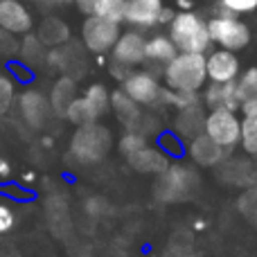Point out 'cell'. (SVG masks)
I'll return each instance as SVG.
<instances>
[{
  "mask_svg": "<svg viewBox=\"0 0 257 257\" xmlns=\"http://www.w3.org/2000/svg\"><path fill=\"white\" fill-rule=\"evenodd\" d=\"M163 77L167 88L174 90H201L208 79L205 54L201 52H176L163 66Z\"/></svg>",
  "mask_w": 257,
  "mask_h": 257,
  "instance_id": "1",
  "label": "cell"
},
{
  "mask_svg": "<svg viewBox=\"0 0 257 257\" xmlns=\"http://www.w3.org/2000/svg\"><path fill=\"white\" fill-rule=\"evenodd\" d=\"M169 39L178 52H201L205 54L212 45L208 32V21L196 12L174 14L169 23Z\"/></svg>",
  "mask_w": 257,
  "mask_h": 257,
  "instance_id": "2",
  "label": "cell"
},
{
  "mask_svg": "<svg viewBox=\"0 0 257 257\" xmlns=\"http://www.w3.org/2000/svg\"><path fill=\"white\" fill-rule=\"evenodd\" d=\"M196 190H199V176L194 169L183 167V165H172V167L167 165L158 174L154 194L165 203H176V201L190 199Z\"/></svg>",
  "mask_w": 257,
  "mask_h": 257,
  "instance_id": "3",
  "label": "cell"
},
{
  "mask_svg": "<svg viewBox=\"0 0 257 257\" xmlns=\"http://www.w3.org/2000/svg\"><path fill=\"white\" fill-rule=\"evenodd\" d=\"M111 149V133L106 126H99L95 122L81 124L72 136L70 151L79 163H97Z\"/></svg>",
  "mask_w": 257,
  "mask_h": 257,
  "instance_id": "4",
  "label": "cell"
},
{
  "mask_svg": "<svg viewBox=\"0 0 257 257\" xmlns=\"http://www.w3.org/2000/svg\"><path fill=\"white\" fill-rule=\"evenodd\" d=\"M210 41L221 45L223 50H244L250 43V27L237 16H226V14H214L208 21Z\"/></svg>",
  "mask_w": 257,
  "mask_h": 257,
  "instance_id": "5",
  "label": "cell"
},
{
  "mask_svg": "<svg viewBox=\"0 0 257 257\" xmlns=\"http://www.w3.org/2000/svg\"><path fill=\"white\" fill-rule=\"evenodd\" d=\"M120 34H122L120 23L108 21V18L86 16L84 25H81V39H84V45L95 54L108 52Z\"/></svg>",
  "mask_w": 257,
  "mask_h": 257,
  "instance_id": "6",
  "label": "cell"
},
{
  "mask_svg": "<svg viewBox=\"0 0 257 257\" xmlns=\"http://www.w3.org/2000/svg\"><path fill=\"white\" fill-rule=\"evenodd\" d=\"M203 131L226 151L239 145V120H237L235 111H221V108L210 111V115H205Z\"/></svg>",
  "mask_w": 257,
  "mask_h": 257,
  "instance_id": "7",
  "label": "cell"
},
{
  "mask_svg": "<svg viewBox=\"0 0 257 257\" xmlns=\"http://www.w3.org/2000/svg\"><path fill=\"white\" fill-rule=\"evenodd\" d=\"M122 90H124L136 104H145V106H156V104H160L158 79L145 70L128 72L124 79H122Z\"/></svg>",
  "mask_w": 257,
  "mask_h": 257,
  "instance_id": "8",
  "label": "cell"
},
{
  "mask_svg": "<svg viewBox=\"0 0 257 257\" xmlns=\"http://www.w3.org/2000/svg\"><path fill=\"white\" fill-rule=\"evenodd\" d=\"M0 27L9 34H27L34 27V18L21 0H0Z\"/></svg>",
  "mask_w": 257,
  "mask_h": 257,
  "instance_id": "9",
  "label": "cell"
},
{
  "mask_svg": "<svg viewBox=\"0 0 257 257\" xmlns=\"http://www.w3.org/2000/svg\"><path fill=\"white\" fill-rule=\"evenodd\" d=\"M145 36L140 32H124L117 36V41L113 43V61L124 63V66L133 68L138 63L145 61Z\"/></svg>",
  "mask_w": 257,
  "mask_h": 257,
  "instance_id": "10",
  "label": "cell"
},
{
  "mask_svg": "<svg viewBox=\"0 0 257 257\" xmlns=\"http://www.w3.org/2000/svg\"><path fill=\"white\" fill-rule=\"evenodd\" d=\"M201 104L214 108H221V111H237L241 104L239 95H237V84L232 81H210V86L203 90V97Z\"/></svg>",
  "mask_w": 257,
  "mask_h": 257,
  "instance_id": "11",
  "label": "cell"
},
{
  "mask_svg": "<svg viewBox=\"0 0 257 257\" xmlns=\"http://www.w3.org/2000/svg\"><path fill=\"white\" fill-rule=\"evenodd\" d=\"M163 9V0H124V21L133 27L158 25V14Z\"/></svg>",
  "mask_w": 257,
  "mask_h": 257,
  "instance_id": "12",
  "label": "cell"
},
{
  "mask_svg": "<svg viewBox=\"0 0 257 257\" xmlns=\"http://www.w3.org/2000/svg\"><path fill=\"white\" fill-rule=\"evenodd\" d=\"M205 72L210 81H232L239 75V59L232 50H217L205 59Z\"/></svg>",
  "mask_w": 257,
  "mask_h": 257,
  "instance_id": "13",
  "label": "cell"
},
{
  "mask_svg": "<svg viewBox=\"0 0 257 257\" xmlns=\"http://www.w3.org/2000/svg\"><path fill=\"white\" fill-rule=\"evenodd\" d=\"M18 108H21V115L27 124L34 128H41L48 122L50 108L52 106H50V102L41 93H36V90H25V93L21 95V99H18Z\"/></svg>",
  "mask_w": 257,
  "mask_h": 257,
  "instance_id": "14",
  "label": "cell"
},
{
  "mask_svg": "<svg viewBox=\"0 0 257 257\" xmlns=\"http://www.w3.org/2000/svg\"><path fill=\"white\" fill-rule=\"evenodd\" d=\"M190 156L199 165H203V167H214V165H219L223 158H226V149H223L221 145H217V142L203 131L196 138H192Z\"/></svg>",
  "mask_w": 257,
  "mask_h": 257,
  "instance_id": "15",
  "label": "cell"
},
{
  "mask_svg": "<svg viewBox=\"0 0 257 257\" xmlns=\"http://www.w3.org/2000/svg\"><path fill=\"white\" fill-rule=\"evenodd\" d=\"M84 16H99L108 21H124V0H72Z\"/></svg>",
  "mask_w": 257,
  "mask_h": 257,
  "instance_id": "16",
  "label": "cell"
},
{
  "mask_svg": "<svg viewBox=\"0 0 257 257\" xmlns=\"http://www.w3.org/2000/svg\"><path fill=\"white\" fill-rule=\"evenodd\" d=\"M205 128V113H203V106L199 104H192V106H185L181 108L176 117V133L178 138H196L199 133H203Z\"/></svg>",
  "mask_w": 257,
  "mask_h": 257,
  "instance_id": "17",
  "label": "cell"
},
{
  "mask_svg": "<svg viewBox=\"0 0 257 257\" xmlns=\"http://www.w3.org/2000/svg\"><path fill=\"white\" fill-rule=\"evenodd\" d=\"M128 163L142 174H160L169 165V158L163 149H154V147H142L138 154L128 158Z\"/></svg>",
  "mask_w": 257,
  "mask_h": 257,
  "instance_id": "18",
  "label": "cell"
},
{
  "mask_svg": "<svg viewBox=\"0 0 257 257\" xmlns=\"http://www.w3.org/2000/svg\"><path fill=\"white\" fill-rule=\"evenodd\" d=\"M108 102H111L113 111L117 113L120 122L126 128H136L138 122H140V104H136L131 97L124 93V90H115V93H108Z\"/></svg>",
  "mask_w": 257,
  "mask_h": 257,
  "instance_id": "19",
  "label": "cell"
},
{
  "mask_svg": "<svg viewBox=\"0 0 257 257\" xmlns=\"http://www.w3.org/2000/svg\"><path fill=\"white\" fill-rule=\"evenodd\" d=\"M176 45L172 43V39L165 34L151 36V39L145 41V61L149 63H158V66H165L169 59L176 54Z\"/></svg>",
  "mask_w": 257,
  "mask_h": 257,
  "instance_id": "20",
  "label": "cell"
},
{
  "mask_svg": "<svg viewBox=\"0 0 257 257\" xmlns=\"http://www.w3.org/2000/svg\"><path fill=\"white\" fill-rule=\"evenodd\" d=\"M75 93H77L75 79H72V77H61V79L54 84L52 95H50V106H52V111L63 115L66 106L75 99Z\"/></svg>",
  "mask_w": 257,
  "mask_h": 257,
  "instance_id": "21",
  "label": "cell"
},
{
  "mask_svg": "<svg viewBox=\"0 0 257 257\" xmlns=\"http://www.w3.org/2000/svg\"><path fill=\"white\" fill-rule=\"evenodd\" d=\"M63 115L68 117V120L72 122V124L81 126V124H90V122L97 120V111H95L93 106H90V102L86 97H75L70 104L66 106V111H63Z\"/></svg>",
  "mask_w": 257,
  "mask_h": 257,
  "instance_id": "22",
  "label": "cell"
},
{
  "mask_svg": "<svg viewBox=\"0 0 257 257\" xmlns=\"http://www.w3.org/2000/svg\"><path fill=\"white\" fill-rule=\"evenodd\" d=\"M68 39V25L59 18H45L39 27V41L43 45H61Z\"/></svg>",
  "mask_w": 257,
  "mask_h": 257,
  "instance_id": "23",
  "label": "cell"
},
{
  "mask_svg": "<svg viewBox=\"0 0 257 257\" xmlns=\"http://www.w3.org/2000/svg\"><path fill=\"white\" fill-rule=\"evenodd\" d=\"M18 52L27 66H36V63L45 61V45L39 41V36H32L30 32L25 34V41L18 45Z\"/></svg>",
  "mask_w": 257,
  "mask_h": 257,
  "instance_id": "24",
  "label": "cell"
},
{
  "mask_svg": "<svg viewBox=\"0 0 257 257\" xmlns=\"http://www.w3.org/2000/svg\"><path fill=\"white\" fill-rule=\"evenodd\" d=\"M160 102L172 104L176 108H185L192 104H199L201 97L196 90H174V88H160Z\"/></svg>",
  "mask_w": 257,
  "mask_h": 257,
  "instance_id": "25",
  "label": "cell"
},
{
  "mask_svg": "<svg viewBox=\"0 0 257 257\" xmlns=\"http://www.w3.org/2000/svg\"><path fill=\"white\" fill-rule=\"evenodd\" d=\"M239 145L246 154H257V117H244L239 122Z\"/></svg>",
  "mask_w": 257,
  "mask_h": 257,
  "instance_id": "26",
  "label": "cell"
},
{
  "mask_svg": "<svg viewBox=\"0 0 257 257\" xmlns=\"http://www.w3.org/2000/svg\"><path fill=\"white\" fill-rule=\"evenodd\" d=\"M257 12V0H219L214 14H226V16H241V14Z\"/></svg>",
  "mask_w": 257,
  "mask_h": 257,
  "instance_id": "27",
  "label": "cell"
},
{
  "mask_svg": "<svg viewBox=\"0 0 257 257\" xmlns=\"http://www.w3.org/2000/svg\"><path fill=\"white\" fill-rule=\"evenodd\" d=\"M86 99L90 102V106L97 111V115H102V113L108 111V106H111V102H108V90L104 88L102 84H93L88 88V93L84 95Z\"/></svg>",
  "mask_w": 257,
  "mask_h": 257,
  "instance_id": "28",
  "label": "cell"
},
{
  "mask_svg": "<svg viewBox=\"0 0 257 257\" xmlns=\"http://www.w3.org/2000/svg\"><path fill=\"white\" fill-rule=\"evenodd\" d=\"M235 84H237V95H239V99H246V97H250V95H255L257 93V68H248Z\"/></svg>",
  "mask_w": 257,
  "mask_h": 257,
  "instance_id": "29",
  "label": "cell"
},
{
  "mask_svg": "<svg viewBox=\"0 0 257 257\" xmlns=\"http://www.w3.org/2000/svg\"><path fill=\"white\" fill-rule=\"evenodd\" d=\"M14 106V79L7 75H0V117L9 113Z\"/></svg>",
  "mask_w": 257,
  "mask_h": 257,
  "instance_id": "30",
  "label": "cell"
},
{
  "mask_svg": "<svg viewBox=\"0 0 257 257\" xmlns=\"http://www.w3.org/2000/svg\"><path fill=\"white\" fill-rule=\"evenodd\" d=\"M142 147H147V138L138 131H128L126 136L120 140V151L126 156V158H131L133 154H138Z\"/></svg>",
  "mask_w": 257,
  "mask_h": 257,
  "instance_id": "31",
  "label": "cell"
},
{
  "mask_svg": "<svg viewBox=\"0 0 257 257\" xmlns=\"http://www.w3.org/2000/svg\"><path fill=\"white\" fill-rule=\"evenodd\" d=\"M14 221H16V217H14V210L9 208V205L0 203V235H5V232L12 230Z\"/></svg>",
  "mask_w": 257,
  "mask_h": 257,
  "instance_id": "32",
  "label": "cell"
},
{
  "mask_svg": "<svg viewBox=\"0 0 257 257\" xmlns=\"http://www.w3.org/2000/svg\"><path fill=\"white\" fill-rule=\"evenodd\" d=\"M18 52V43L14 41V34L0 27V54H14Z\"/></svg>",
  "mask_w": 257,
  "mask_h": 257,
  "instance_id": "33",
  "label": "cell"
},
{
  "mask_svg": "<svg viewBox=\"0 0 257 257\" xmlns=\"http://www.w3.org/2000/svg\"><path fill=\"white\" fill-rule=\"evenodd\" d=\"M239 108L244 111L246 117H257V93L250 95V97H246V99H241Z\"/></svg>",
  "mask_w": 257,
  "mask_h": 257,
  "instance_id": "34",
  "label": "cell"
},
{
  "mask_svg": "<svg viewBox=\"0 0 257 257\" xmlns=\"http://www.w3.org/2000/svg\"><path fill=\"white\" fill-rule=\"evenodd\" d=\"M131 72V68L128 66H124V63H117V61H113V66H111V75L113 77H117V79H124V77Z\"/></svg>",
  "mask_w": 257,
  "mask_h": 257,
  "instance_id": "35",
  "label": "cell"
},
{
  "mask_svg": "<svg viewBox=\"0 0 257 257\" xmlns=\"http://www.w3.org/2000/svg\"><path fill=\"white\" fill-rule=\"evenodd\" d=\"M172 18H174V9H160V14H158V23H165V25H169L172 23Z\"/></svg>",
  "mask_w": 257,
  "mask_h": 257,
  "instance_id": "36",
  "label": "cell"
},
{
  "mask_svg": "<svg viewBox=\"0 0 257 257\" xmlns=\"http://www.w3.org/2000/svg\"><path fill=\"white\" fill-rule=\"evenodd\" d=\"M9 172H12V167H9V163L5 158H0V178H7Z\"/></svg>",
  "mask_w": 257,
  "mask_h": 257,
  "instance_id": "37",
  "label": "cell"
},
{
  "mask_svg": "<svg viewBox=\"0 0 257 257\" xmlns=\"http://www.w3.org/2000/svg\"><path fill=\"white\" fill-rule=\"evenodd\" d=\"M39 3H43V5H66V3H70V0H39Z\"/></svg>",
  "mask_w": 257,
  "mask_h": 257,
  "instance_id": "38",
  "label": "cell"
}]
</instances>
